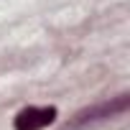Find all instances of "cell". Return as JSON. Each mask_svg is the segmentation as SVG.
Wrapping results in <instances>:
<instances>
[{"instance_id":"1","label":"cell","mask_w":130,"mask_h":130,"mask_svg":"<svg viewBox=\"0 0 130 130\" xmlns=\"http://www.w3.org/2000/svg\"><path fill=\"white\" fill-rule=\"evenodd\" d=\"M127 105H130L127 94H120V97H117V100H112V102H102V105H97V107H89V110L77 112L74 122H72V125H67V127H82V125H87V122H97V120L115 117V115L125 112V110H127Z\"/></svg>"},{"instance_id":"2","label":"cell","mask_w":130,"mask_h":130,"mask_svg":"<svg viewBox=\"0 0 130 130\" xmlns=\"http://www.w3.org/2000/svg\"><path fill=\"white\" fill-rule=\"evenodd\" d=\"M56 120V107H26L15 115V130H43Z\"/></svg>"}]
</instances>
